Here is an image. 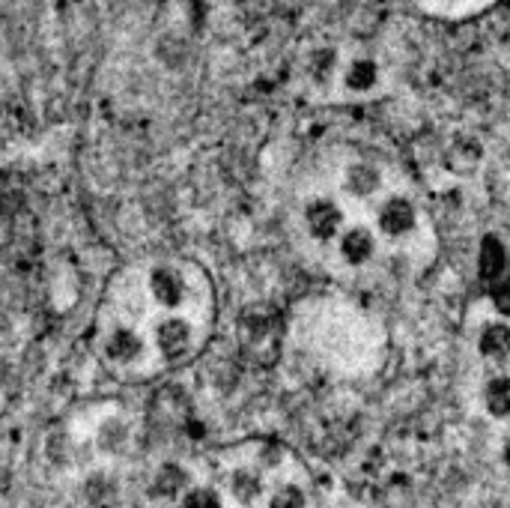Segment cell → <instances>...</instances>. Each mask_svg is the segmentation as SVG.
<instances>
[{"label": "cell", "mask_w": 510, "mask_h": 508, "mask_svg": "<svg viewBox=\"0 0 510 508\" xmlns=\"http://www.w3.org/2000/svg\"><path fill=\"white\" fill-rule=\"evenodd\" d=\"M140 281L153 315H200L206 290L194 266L182 261H153L140 266Z\"/></svg>", "instance_id": "obj_1"}, {"label": "cell", "mask_w": 510, "mask_h": 508, "mask_svg": "<svg viewBox=\"0 0 510 508\" xmlns=\"http://www.w3.org/2000/svg\"><path fill=\"white\" fill-rule=\"evenodd\" d=\"M96 353L117 374H144L156 368L153 344L144 323H132L114 315H99L96 327Z\"/></svg>", "instance_id": "obj_2"}, {"label": "cell", "mask_w": 510, "mask_h": 508, "mask_svg": "<svg viewBox=\"0 0 510 508\" xmlns=\"http://www.w3.org/2000/svg\"><path fill=\"white\" fill-rule=\"evenodd\" d=\"M147 332L149 344H153L156 368L189 362L203 338L200 315H153Z\"/></svg>", "instance_id": "obj_3"}, {"label": "cell", "mask_w": 510, "mask_h": 508, "mask_svg": "<svg viewBox=\"0 0 510 508\" xmlns=\"http://www.w3.org/2000/svg\"><path fill=\"white\" fill-rule=\"evenodd\" d=\"M421 228L418 203L400 192H388L373 207V231L382 243H409Z\"/></svg>", "instance_id": "obj_4"}, {"label": "cell", "mask_w": 510, "mask_h": 508, "mask_svg": "<svg viewBox=\"0 0 510 508\" xmlns=\"http://www.w3.org/2000/svg\"><path fill=\"white\" fill-rule=\"evenodd\" d=\"M269 488H272L269 472L260 470L251 458L230 463L224 472V484H221V491L227 493V500H230L233 508H263Z\"/></svg>", "instance_id": "obj_5"}, {"label": "cell", "mask_w": 510, "mask_h": 508, "mask_svg": "<svg viewBox=\"0 0 510 508\" xmlns=\"http://www.w3.org/2000/svg\"><path fill=\"white\" fill-rule=\"evenodd\" d=\"M301 224H305V233L313 243L334 245V240L343 233L350 219H346V207L334 194H317L301 210Z\"/></svg>", "instance_id": "obj_6"}, {"label": "cell", "mask_w": 510, "mask_h": 508, "mask_svg": "<svg viewBox=\"0 0 510 508\" xmlns=\"http://www.w3.org/2000/svg\"><path fill=\"white\" fill-rule=\"evenodd\" d=\"M379 236L373 231V224H364V222H355V224H346L343 233L334 240V254H338V261L350 269H364L376 261L379 254Z\"/></svg>", "instance_id": "obj_7"}, {"label": "cell", "mask_w": 510, "mask_h": 508, "mask_svg": "<svg viewBox=\"0 0 510 508\" xmlns=\"http://www.w3.org/2000/svg\"><path fill=\"white\" fill-rule=\"evenodd\" d=\"M194 482H198V475L191 472L189 463L165 461V463H158L153 475H149L147 493H149V500H153L158 508H170L182 493L191 488Z\"/></svg>", "instance_id": "obj_8"}, {"label": "cell", "mask_w": 510, "mask_h": 508, "mask_svg": "<svg viewBox=\"0 0 510 508\" xmlns=\"http://www.w3.org/2000/svg\"><path fill=\"white\" fill-rule=\"evenodd\" d=\"M385 177L371 161H352L341 177V194L355 203H376L382 198Z\"/></svg>", "instance_id": "obj_9"}, {"label": "cell", "mask_w": 510, "mask_h": 508, "mask_svg": "<svg viewBox=\"0 0 510 508\" xmlns=\"http://www.w3.org/2000/svg\"><path fill=\"white\" fill-rule=\"evenodd\" d=\"M474 350L486 365H495V368L510 365V320L486 317L474 332Z\"/></svg>", "instance_id": "obj_10"}, {"label": "cell", "mask_w": 510, "mask_h": 508, "mask_svg": "<svg viewBox=\"0 0 510 508\" xmlns=\"http://www.w3.org/2000/svg\"><path fill=\"white\" fill-rule=\"evenodd\" d=\"M90 440L99 455L117 458V455H123L128 449V442H132V425H128V419L123 413H107L93 425Z\"/></svg>", "instance_id": "obj_11"}, {"label": "cell", "mask_w": 510, "mask_h": 508, "mask_svg": "<svg viewBox=\"0 0 510 508\" xmlns=\"http://www.w3.org/2000/svg\"><path fill=\"white\" fill-rule=\"evenodd\" d=\"M481 410L495 421H510V374L495 371L481 386Z\"/></svg>", "instance_id": "obj_12"}, {"label": "cell", "mask_w": 510, "mask_h": 508, "mask_svg": "<svg viewBox=\"0 0 510 508\" xmlns=\"http://www.w3.org/2000/svg\"><path fill=\"white\" fill-rule=\"evenodd\" d=\"M170 508H233V505L227 500V493L221 491V484L198 479Z\"/></svg>", "instance_id": "obj_13"}, {"label": "cell", "mask_w": 510, "mask_h": 508, "mask_svg": "<svg viewBox=\"0 0 510 508\" xmlns=\"http://www.w3.org/2000/svg\"><path fill=\"white\" fill-rule=\"evenodd\" d=\"M263 508H308V491L292 479L272 482Z\"/></svg>", "instance_id": "obj_14"}, {"label": "cell", "mask_w": 510, "mask_h": 508, "mask_svg": "<svg viewBox=\"0 0 510 508\" xmlns=\"http://www.w3.org/2000/svg\"><path fill=\"white\" fill-rule=\"evenodd\" d=\"M498 461H502L505 472H510V430L502 437V442H498Z\"/></svg>", "instance_id": "obj_15"}]
</instances>
